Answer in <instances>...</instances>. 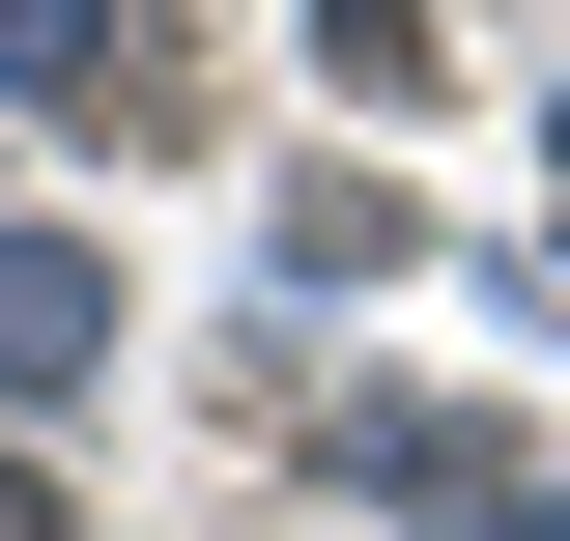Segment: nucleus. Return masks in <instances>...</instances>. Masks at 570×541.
Masks as SVG:
<instances>
[{"label": "nucleus", "mask_w": 570, "mask_h": 541, "mask_svg": "<svg viewBox=\"0 0 570 541\" xmlns=\"http://www.w3.org/2000/svg\"><path fill=\"white\" fill-rule=\"evenodd\" d=\"M314 58H343V86H371V115H400V86H428V58H456V29H428V0H314Z\"/></svg>", "instance_id": "nucleus-3"}, {"label": "nucleus", "mask_w": 570, "mask_h": 541, "mask_svg": "<svg viewBox=\"0 0 570 541\" xmlns=\"http://www.w3.org/2000/svg\"><path fill=\"white\" fill-rule=\"evenodd\" d=\"M0 86L58 142H200V58H171V0H0Z\"/></svg>", "instance_id": "nucleus-1"}, {"label": "nucleus", "mask_w": 570, "mask_h": 541, "mask_svg": "<svg viewBox=\"0 0 570 541\" xmlns=\"http://www.w3.org/2000/svg\"><path fill=\"white\" fill-rule=\"evenodd\" d=\"M0 541H58V484H29V427H0Z\"/></svg>", "instance_id": "nucleus-4"}, {"label": "nucleus", "mask_w": 570, "mask_h": 541, "mask_svg": "<svg viewBox=\"0 0 570 541\" xmlns=\"http://www.w3.org/2000/svg\"><path fill=\"white\" fill-rule=\"evenodd\" d=\"M86 342H115V285L58 228H0V400H86Z\"/></svg>", "instance_id": "nucleus-2"}]
</instances>
